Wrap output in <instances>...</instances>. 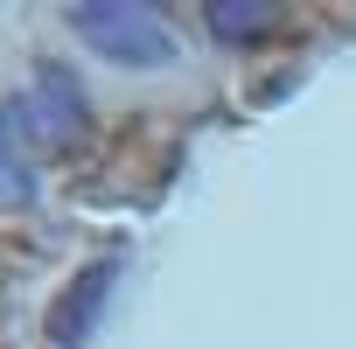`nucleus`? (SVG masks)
Instances as JSON below:
<instances>
[{
  "mask_svg": "<svg viewBox=\"0 0 356 349\" xmlns=\"http://www.w3.org/2000/svg\"><path fill=\"white\" fill-rule=\"evenodd\" d=\"M63 22H70V35L84 49H98L119 70H161V63H175L168 22L154 8H140V0H77Z\"/></svg>",
  "mask_w": 356,
  "mask_h": 349,
  "instance_id": "nucleus-1",
  "label": "nucleus"
},
{
  "mask_svg": "<svg viewBox=\"0 0 356 349\" xmlns=\"http://www.w3.org/2000/svg\"><path fill=\"white\" fill-rule=\"evenodd\" d=\"M112 279H119V252L91 259V266L56 293V307H49V349H84V342H91V328H98V314H105V300H112Z\"/></svg>",
  "mask_w": 356,
  "mask_h": 349,
  "instance_id": "nucleus-2",
  "label": "nucleus"
},
{
  "mask_svg": "<svg viewBox=\"0 0 356 349\" xmlns=\"http://www.w3.org/2000/svg\"><path fill=\"white\" fill-rule=\"evenodd\" d=\"M15 112H22V133H35L42 147H70V140L84 133V91H77V77L56 70V63L35 77V91H29Z\"/></svg>",
  "mask_w": 356,
  "mask_h": 349,
  "instance_id": "nucleus-3",
  "label": "nucleus"
},
{
  "mask_svg": "<svg viewBox=\"0 0 356 349\" xmlns=\"http://www.w3.org/2000/svg\"><path fill=\"white\" fill-rule=\"evenodd\" d=\"M29 196H35V168L22 147V112L0 105V210H22Z\"/></svg>",
  "mask_w": 356,
  "mask_h": 349,
  "instance_id": "nucleus-4",
  "label": "nucleus"
},
{
  "mask_svg": "<svg viewBox=\"0 0 356 349\" xmlns=\"http://www.w3.org/2000/svg\"><path fill=\"white\" fill-rule=\"evenodd\" d=\"M217 42H259L266 29H280V8H259V0H210L203 8Z\"/></svg>",
  "mask_w": 356,
  "mask_h": 349,
  "instance_id": "nucleus-5",
  "label": "nucleus"
}]
</instances>
